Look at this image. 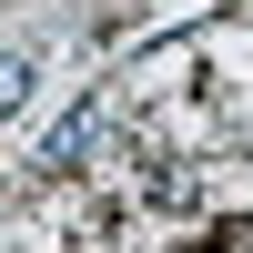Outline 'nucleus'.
Here are the masks:
<instances>
[{
  "mask_svg": "<svg viewBox=\"0 0 253 253\" xmlns=\"http://www.w3.org/2000/svg\"><path fill=\"white\" fill-rule=\"evenodd\" d=\"M91 142H101V101H81V112H71V122L51 132V152H41V162H61V172H71V162L91 152Z\"/></svg>",
  "mask_w": 253,
  "mask_h": 253,
  "instance_id": "obj_1",
  "label": "nucleus"
},
{
  "mask_svg": "<svg viewBox=\"0 0 253 253\" xmlns=\"http://www.w3.org/2000/svg\"><path fill=\"white\" fill-rule=\"evenodd\" d=\"M31 101V51H0V112H20Z\"/></svg>",
  "mask_w": 253,
  "mask_h": 253,
  "instance_id": "obj_2",
  "label": "nucleus"
}]
</instances>
